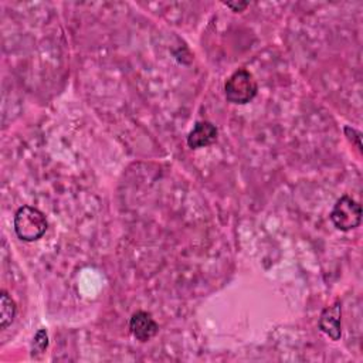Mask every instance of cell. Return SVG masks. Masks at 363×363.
Listing matches in <instances>:
<instances>
[{"label": "cell", "instance_id": "7a4b0ae2", "mask_svg": "<svg viewBox=\"0 0 363 363\" xmlns=\"http://www.w3.org/2000/svg\"><path fill=\"white\" fill-rule=\"evenodd\" d=\"M258 85L254 75L245 69L240 68L234 71L224 84V94L225 99L231 104L244 105L254 99L257 95Z\"/></svg>", "mask_w": 363, "mask_h": 363}, {"label": "cell", "instance_id": "8992f818", "mask_svg": "<svg viewBox=\"0 0 363 363\" xmlns=\"http://www.w3.org/2000/svg\"><path fill=\"white\" fill-rule=\"evenodd\" d=\"M218 138V129L208 121L196 122L187 135V145L191 149H201L213 145Z\"/></svg>", "mask_w": 363, "mask_h": 363}, {"label": "cell", "instance_id": "30bf717a", "mask_svg": "<svg viewBox=\"0 0 363 363\" xmlns=\"http://www.w3.org/2000/svg\"><path fill=\"white\" fill-rule=\"evenodd\" d=\"M227 7H230L233 11H242L248 3L247 1H240V3H224Z\"/></svg>", "mask_w": 363, "mask_h": 363}, {"label": "cell", "instance_id": "3957f363", "mask_svg": "<svg viewBox=\"0 0 363 363\" xmlns=\"http://www.w3.org/2000/svg\"><path fill=\"white\" fill-rule=\"evenodd\" d=\"M330 220L340 231H349L360 225L362 207L349 196H342L330 211Z\"/></svg>", "mask_w": 363, "mask_h": 363}, {"label": "cell", "instance_id": "ba28073f", "mask_svg": "<svg viewBox=\"0 0 363 363\" xmlns=\"http://www.w3.org/2000/svg\"><path fill=\"white\" fill-rule=\"evenodd\" d=\"M48 347V333L45 329H40L37 330L33 343H31V354H41L45 352V349Z\"/></svg>", "mask_w": 363, "mask_h": 363}, {"label": "cell", "instance_id": "9c48e42d", "mask_svg": "<svg viewBox=\"0 0 363 363\" xmlns=\"http://www.w3.org/2000/svg\"><path fill=\"white\" fill-rule=\"evenodd\" d=\"M345 133L347 136V139L356 145V147L362 152V135L359 130H356L354 128L350 126H345Z\"/></svg>", "mask_w": 363, "mask_h": 363}, {"label": "cell", "instance_id": "52a82bcc", "mask_svg": "<svg viewBox=\"0 0 363 363\" xmlns=\"http://www.w3.org/2000/svg\"><path fill=\"white\" fill-rule=\"evenodd\" d=\"M17 306L13 298L6 292H0V329H6L10 326L16 318Z\"/></svg>", "mask_w": 363, "mask_h": 363}, {"label": "cell", "instance_id": "277c9868", "mask_svg": "<svg viewBox=\"0 0 363 363\" xmlns=\"http://www.w3.org/2000/svg\"><path fill=\"white\" fill-rule=\"evenodd\" d=\"M319 329L332 340H339L342 336V302L337 299L330 306H326L319 316Z\"/></svg>", "mask_w": 363, "mask_h": 363}, {"label": "cell", "instance_id": "5b68a950", "mask_svg": "<svg viewBox=\"0 0 363 363\" xmlns=\"http://www.w3.org/2000/svg\"><path fill=\"white\" fill-rule=\"evenodd\" d=\"M129 330L139 342H147L159 332V325L149 312L138 311L129 319Z\"/></svg>", "mask_w": 363, "mask_h": 363}, {"label": "cell", "instance_id": "6da1fadb", "mask_svg": "<svg viewBox=\"0 0 363 363\" xmlns=\"http://www.w3.org/2000/svg\"><path fill=\"white\" fill-rule=\"evenodd\" d=\"M47 228V218L37 207L21 206L14 214V231L23 241L40 240L45 234Z\"/></svg>", "mask_w": 363, "mask_h": 363}]
</instances>
